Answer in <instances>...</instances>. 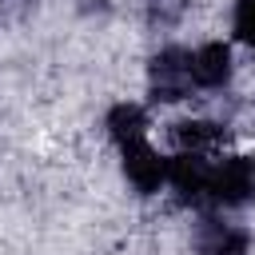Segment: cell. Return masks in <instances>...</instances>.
<instances>
[{
	"label": "cell",
	"mask_w": 255,
	"mask_h": 255,
	"mask_svg": "<svg viewBox=\"0 0 255 255\" xmlns=\"http://www.w3.org/2000/svg\"><path fill=\"white\" fill-rule=\"evenodd\" d=\"M195 247L203 255H251V235L235 223H223L215 215H203L195 227Z\"/></svg>",
	"instance_id": "8992f818"
},
{
	"label": "cell",
	"mask_w": 255,
	"mask_h": 255,
	"mask_svg": "<svg viewBox=\"0 0 255 255\" xmlns=\"http://www.w3.org/2000/svg\"><path fill=\"white\" fill-rule=\"evenodd\" d=\"M147 88H151V100L159 104H175L191 92V52L183 48H159L147 64Z\"/></svg>",
	"instance_id": "7a4b0ae2"
},
{
	"label": "cell",
	"mask_w": 255,
	"mask_h": 255,
	"mask_svg": "<svg viewBox=\"0 0 255 255\" xmlns=\"http://www.w3.org/2000/svg\"><path fill=\"white\" fill-rule=\"evenodd\" d=\"M120 155H124V175H128V183H131L135 191L151 195V191H159V187L167 183V155H159L147 139L124 143Z\"/></svg>",
	"instance_id": "3957f363"
},
{
	"label": "cell",
	"mask_w": 255,
	"mask_h": 255,
	"mask_svg": "<svg viewBox=\"0 0 255 255\" xmlns=\"http://www.w3.org/2000/svg\"><path fill=\"white\" fill-rule=\"evenodd\" d=\"M207 179H211V163L195 151H179L175 159H167V183L179 195V203H203L207 199Z\"/></svg>",
	"instance_id": "277c9868"
},
{
	"label": "cell",
	"mask_w": 255,
	"mask_h": 255,
	"mask_svg": "<svg viewBox=\"0 0 255 255\" xmlns=\"http://www.w3.org/2000/svg\"><path fill=\"white\" fill-rule=\"evenodd\" d=\"M251 159H255V155H251Z\"/></svg>",
	"instance_id": "8fae6325"
},
{
	"label": "cell",
	"mask_w": 255,
	"mask_h": 255,
	"mask_svg": "<svg viewBox=\"0 0 255 255\" xmlns=\"http://www.w3.org/2000/svg\"><path fill=\"white\" fill-rule=\"evenodd\" d=\"M255 199V159L251 155H227L211 163L207 179V203L215 207H243Z\"/></svg>",
	"instance_id": "6da1fadb"
},
{
	"label": "cell",
	"mask_w": 255,
	"mask_h": 255,
	"mask_svg": "<svg viewBox=\"0 0 255 255\" xmlns=\"http://www.w3.org/2000/svg\"><path fill=\"white\" fill-rule=\"evenodd\" d=\"M231 32L239 44H247L255 52V0H235V12H231Z\"/></svg>",
	"instance_id": "9c48e42d"
},
{
	"label": "cell",
	"mask_w": 255,
	"mask_h": 255,
	"mask_svg": "<svg viewBox=\"0 0 255 255\" xmlns=\"http://www.w3.org/2000/svg\"><path fill=\"white\" fill-rule=\"evenodd\" d=\"M143 12H147V20L151 24H175L179 16H183V0H143Z\"/></svg>",
	"instance_id": "30bf717a"
},
{
	"label": "cell",
	"mask_w": 255,
	"mask_h": 255,
	"mask_svg": "<svg viewBox=\"0 0 255 255\" xmlns=\"http://www.w3.org/2000/svg\"><path fill=\"white\" fill-rule=\"evenodd\" d=\"M231 72H235V64H231V48L223 40H207L191 52V84L219 92V88H227Z\"/></svg>",
	"instance_id": "5b68a950"
},
{
	"label": "cell",
	"mask_w": 255,
	"mask_h": 255,
	"mask_svg": "<svg viewBox=\"0 0 255 255\" xmlns=\"http://www.w3.org/2000/svg\"><path fill=\"white\" fill-rule=\"evenodd\" d=\"M104 128H108V135L124 147V143H135V139H143V131H147V112L139 108V104H131V100H120L108 116H104Z\"/></svg>",
	"instance_id": "52a82bcc"
},
{
	"label": "cell",
	"mask_w": 255,
	"mask_h": 255,
	"mask_svg": "<svg viewBox=\"0 0 255 255\" xmlns=\"http://www.w3.org/2000/svg\"><path fill=\"white\" fill-rule=\"evenodd\" d=\"M171 139H175L179 151L203 155V151H211V147L223 139V124H211V120H179V124L171 128Z\"/></svg>",
	"instance_id": "ba28073f"
}]
</instances>
